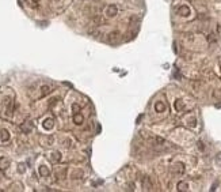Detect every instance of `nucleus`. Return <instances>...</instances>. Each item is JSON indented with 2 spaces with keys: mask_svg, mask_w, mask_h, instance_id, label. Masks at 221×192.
Segmentation results:
<instances>
[{
  "mask_svg": "<svg viewBox=\"0 0 221 192\" xmlns=\"http://www.w3.org/2000/svg\"><path fill=\"white\" fill-rule=\"evenodd\" d=\"M53 125H54V120L50 119V117H49V119H46L45 121H44V128H46V130H50Z\"/></svg>",
  "mask_w": 221,
  "mask_h": 192,
  "instance_id": "nucleus-5",
  "label": "nucleus"
},
{
  "mask_svg": "<svg viewBox=\"0 0 221 192\" xmlns=\"http://www.w3.org/2000/svg\"><path fill=\"white\" fill-rule=\"evenodd\" d=\"M187 188H189V185H187V183L180 181L179 184H178V189H179V191H187Z\"/></svg>",
  "mask_w": 221,
  "mask_h": 192,
  "instance_id": "nucleus-13",
  "label": "nucleus"
},
{
  "mask_svg": "<svg viewBox=\"0 0 221 192\" xmlns=\"http://www.w3.org/2000/svg\"><path fill=\"white\" fill-rule=\"evenodd\" d=\"M8 165H10V161L7 158H4V157H1L0 158V169H7Z\"/></svg>",
  "mask_w": 221,
  "mask_h": 192,
  "instance_id": "nucleus-6",
  "label": "nucleus"
},
{
  "mask_svg": "<svg viewBox=\"0 0 221 192\" xmlns=\"http://www.w3.org/2000/svg\"><path fill=\"white\" fill-rule=\"evenodd\" d=\"M155 109H156V112H164V110H165V105L159 101V102H156V105H155Z\"/></svg>",
  "mask_w": 221,
  "mask_h": 192,
  "instance_id": "nucleus-11",
  "label": "nucleus"
},
{
  "mask_svg": "<svg viewBox=\"0 0 221 192\" xmlns=\"http://www.w3.org/2000/svg\"><path fill=\"white\" fill-rule=\"evenodd\" d=\"M176 109L178 110L182 109V102H180V101H176Z\"/></svg>",
  "mask_w": 221,
  "mask_h": 192,
  "instance_id": "nucleus-16",
  "label": "nucleus"
},
{
  "mask_svg": "<svg viewBox=\"0 0 221 192\" xmlns=\"http://www.w3.org/2000/svg\"><path fill=\"white\" fill-rule=\"evenodd\" d=\"M117 12H118V8H117V5H115V4H111V5H108V7H107V12H106V14H107V16L113 18V16L115 15Z\"/></svg>",
  "mask_w": 221,
  "mask_h": 192,
  "instance_id": "nucleus-1",
  "label": "nucleus"
},
{
  "mask_svg": "<svg viewBox=\"0 0 221 192\" xmlns=\"http://www.w3.org/2000/svg\"><path fill=\"white\" fill-rule=\"evenodd\" d=\"M0 139L3 140V142H7V140L10 139V132L7 130H1L0 131Z\"/></svg>",
  "mask_w": 221,
  "mask_h": 192,
  "instance_id": "nucleus-4",
  "label": "nucleus"
},
{
  "mask_svg": "<svg viewBox=\"0 0 221 192\" xmlns=\"http://www.w3.org/2000/svg\"><path fill=\"white\" fill-rule=\"evenodd\" d=\"M143 187H144V189H152V184H151L148 177H144V180H143Z\"/></svg>",
  "mask_w": 221,
  "mask_h": 192,
  "instance_id": "nucleus-10",
  "label": "nucleus"
},
{
  "mask_svg": "<svg viewBox=\"0 0 221 192\" xmlns=\"http://www.w3.org/2000/svg\"><path fill=\"white\" fill-rule=\"evenodd\" d=\"M41 90H42V91H41V97L46 95V94H49V93L52 91V90H50V86H42Z\"/></svg>",
  "mask_w": 221,
  "mask_h": 192,
  "instance_id": "nucleus-12",
  "label": "nucleus"
},
{
  "mask_svg": "<svg viewBox=\"0 0 221 192\" xmlns=\"http://www.w3.org/2000/svg\"><path fill=\"white\" fill-rule=\"evenodd\" d=\"M178 14H179V15H182V16L190 15V8H189L187 5H182L179 10H178Z\"/></svg>",
  "mask_w": 221,
  "mask_h": 192,
  "instance_id": "nucleus-3",
  "label": "nucleus"
},
{
  "mask_svg": "<svg viewBox=\"0 0 221 192\" xmlns=\"http://www.w3.org/2000/svg\"><path fill=\"white\" fill-rule=\"evenodd\" d=\"M53 161H60V153H54L53 154Z\"/></svg>",
  "mask_w": 221,
  "mask_h": 192,
  "instance_id": "nucleus-14",
  "label": "nucleus"
},
{
  "mask_svg": "<svg viewBox=\"0 0 221 192\" xmlns=\"http://www.w3.org/2000/svg\"><path fill=\"white\" fill-rule=\"evenodd\" d=\"M40 174H41L42 177H46L50 174V170L48 169L46 166H40Z\"/></svg>",
  "mask_w": 221,
  "mask_h": 192,
  "instance_id": "nucleus-7",
  "label": "nucleus"
},
{
  "mask_svg": "<svg viewBox=\"0 0 221 192\" xmlns=\"http://www.w3.org/2000/svg\"><path fill=\"white\" fill-rule=\"evenodd\" d=\"M21 130L23 131V132H26V134H29V132L33 130V124H31L30 121H26V123H23V124L21 125Z\"/></svg>",
  "mask_w": 221,
  "mask_h": 192,
  "instance_id": "nucleus-2",
  "label": "nucleus"
},
{
  "mask_svg": "<svg viewBox=\"0 0 221 192\" xmlns=\"http://www.w3.org/2000/svg\"><path fill=\"white\" fill-rule=\"evenodd\" d=\"M72 109H73V110H75V112H76V113H77V112L80 110V106H79V105H77V104H73V105H72Z\"/></svg>",
  "mask_w": 221,
  "mask_h": 192,
  "instance_id": "nucleus-15",
  "label": "nucleus"
},
{
  "mask_svg": "<svg viewBox=\"0 0 221 192\" xmlns=\"http://www.w3.org/2000/svg\"><path fill=\"white\" fill-rule=\"evenodd\" d=\"M19 172H21V173H23V172H25V165H23V164H21V165H19Z\"/></svg>",
  "mask_w": 221,
  "mask_h": 192,
  "instance_id": "nucleus-17",
  "label": "nucleus"
},
{
  "mask_svg": "<svg viewBox=\"0 0 221 192\" xmlns=\"http://www.w3.org/2000/svg\"><path fill=\"white\" fill-rule=\"evenodd\" d=\"M33 1H34V3H37V1H40V0H33Z\"/></svg>",
  "mask_w": 221,
  "mask_h": 192,
  "instance_id": "nucleus-18",
  "label": "nucleus"
},
{
  "mask_svg": "<svg viewBox=\"0 0 221 192\" xmlns=\"http://www.w3.org/2000/svg\"><path fill=\"white\" fill-rule=\"evenodd\" d=\"M73 121H75V124L80 125L83 123V116L80 113H75L73 114Z\"/></svg>",
  "mask_w": 221,
  "mask_h": 192,
  "instance_id": "nucleus-8",
  "label": "nucleus"
},
{
  "mask_svg": "<svg viewBox=\"0 0 221 192\" xmlns=\"http://www.w3.org/2000/svg\"><path fill=\"white\" fill-rule=\"evenodd\" d=\"M174 169L178 174H182V173L185 172V166H183V164H176V165L174 166Z\"/></svg>",
  "mask_w": 221,
  "mask_h": 192,
  "instance_id": "nucleus-9",
  "label": "nucleus"
}]
</instances>
